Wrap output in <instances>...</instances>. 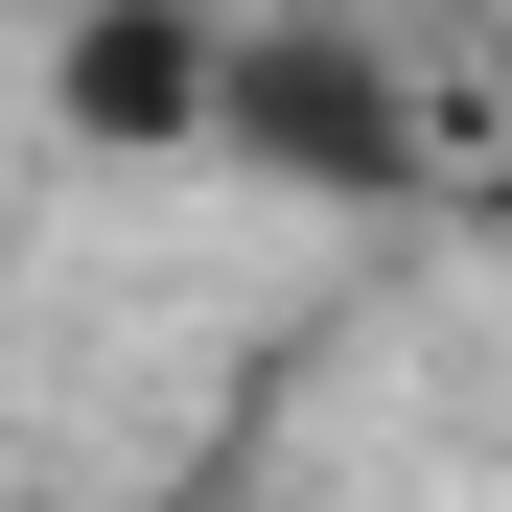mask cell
Segmentation results:
<instances>
[{
	"mask_svg": "<svg viewBox=\"0 0 512 512\" xmlns=\"http://www.w3.org/2000/svg\"><path fill=\"white\" fill-rule=\"evenodd\" d=\"M210 140L303 163V187H419V94H373V47H326V24L210 47Z\"/></svg>",
	"mask_w": 512,
	"mask_h": 512,
	"instance_id": "cell-1",
	"label": "cell"
},
{
	"mask_svg": "<svg viewBox=\"0 0 512 512\" xmlns=\"http://www.w3.org/2000/svg\"><path fill=\"white\" fill-rule=\"evenodd\" d=\"M70 117L94 140H187L210 117V47L163 24V0H94V24H70Z\"/></svg>",
	"mask_w": 512,
	"mask_h": 512,
	"instance_id": "cell-2",
	"label": "cell"
},
{
	"mask_svg": "<svg viewBox=\"0 0 512 512\" xmlns=\"http://www.w3.org/2000/svg\"><path fill=\"white\" fill-rule=\"evenodd\" d=\"M163 512H187V489H163Z\"/></svg>",
	"mask_w": 512,
	"mask_h": 512,
	"instance_id": "cell-3",
	"label": "cell"
}]
</instances>
